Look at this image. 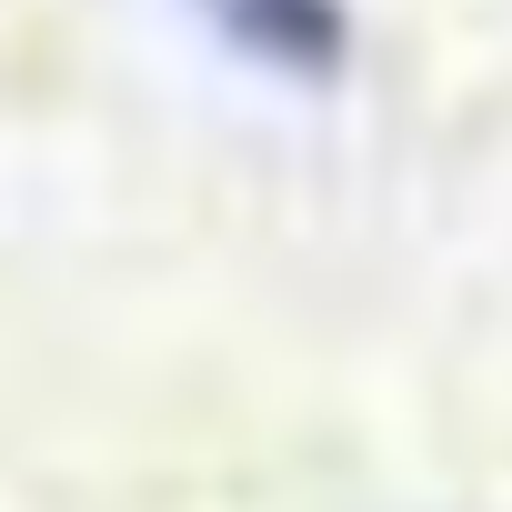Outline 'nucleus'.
Masks as SVG:
<instances>
[{
	"mask_svg": "<svg viewBox=\"0 0 512 512\" xmlns=\"http://www.w3.org/2000/svg\"><path fill=\"white\" fill-rule=\"evenodd\" d=\"M201 11L272 71H332L342 61V0H201Z\"/></svg>",
	"mask_w": 512,
	"mask_h": 512,
	"instance_id": "f257e3e1",
	"label": "nucleus"
}]
</instances>
